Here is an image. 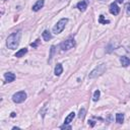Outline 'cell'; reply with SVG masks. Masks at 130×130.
Segmentation results:
<instances>
[{"label": "cell", "mask_w": 130, "mask_h": 130, "mask_svg": "<svg viewBox=\"0 0 130 130\" xmlns=\"http://www.w3.org/2000/svg\"><path fill=\"white\" fill-rule=\"evenodd\" d=\"M54 49H55V47H54V46H52V47H51V55H50V59H49V61H51V58H52V56H53Z\"/></svg>", "instance_id": "obj_20"}, {"label": "cell", "mask_w": 130, "mask_h": 130, "mask_svg": "<svg viewBox=\"0 0 130 130\" xmlns=\"http://www.w3.org/2000/svg\"><path fill=\"white\" fill-rule=\"evenodd\" d=\"M74 46H75L74 39L69 38V39H67L66 41H64L63 43L61 44V49H62V51H68V50L72 49Z\"/></svg>", "instance_id": "obj_5"}, {"label": "cell", "mask_w": 130, "mask_h": 130, "mask_svg": "<svg viewBox=\"0 0 130 130\" xmlns=\"http://www.w3.org/2000/svg\"><path fill=\"white\" fill-rule=\"evenodd\" d=\"M88 125H90L92 127H94V126H95V121H93V120H88Z\"/></svg>", "instance_id": "obj_23"}, {"label": "cell", "mask_w": 130, "mask_h": 130, "mask_svg": "<svg viewBox=\"0 0 130 130\" xmlns=\"http://www.w3.org/2000/svg\"><path fill=\"white\" fill-rule=\"evenodd\" d=\"M100 95H101V92L99 89H97L95 92L94 93V97H93V100L95 101V102H97V101H99V99H100Z\"/></svg>", "instance_id": "obj_16"}, {"label": "cell", "mask_w": 130, "mask_h": 130, "mask_svg": "<svg viewBox=\"0 0 130 130\" xmlns=\"http://www.w3.org/2000/svg\"><path fill=\"white\" fill-rule=\"evenodd\" d=\"M99 1H102V2H106V1H108V0H99Z\"/></svg>", "instance_id": "obj_26"}, {"label": "cell", "mask_w": 130, "mask_h": 130, "mask_svg": "<svg viewBox=\"0 0 130 130\" xmlns=\"http://www.w3.org/2000/svg\"><path fill=\"white\" fill-rule=\"evenodd\" d=\"M124 121V114H122V113H118V114H116V122L117 123H123Z\"/></svg>", "instance_id": "obj_15"}, {"label": "cell", "mask_w": 130, "mask_h": 130, "mask_svg": "<svg viewBox=\"0 0 130 130\" xmlns=\"http://www.w3.org/2000/svg\"><path fill=\"white\" fill-rule=\"evenodd\" d=\"M26 99V93L21 90V92H17L12 95V101L16 104H20L22 103Z\"/></svg>", "instance_id": "obj_4"}, {"label": "cell", "mask_w": 130, "mask_h": 130, "mask_svg": "<svg viewBox=\"0 0 130 130\" xmlns=\"http://www.w3.org/2000/svg\"><path fill=\"white\" fill-rule=\"evenodd\" d=\"M55 75L56 76H59V75H61V73L63 72V67H62V65L61 64H57L56 65V67H55Z\"/></svg>", "instance_id": "obj_12"}, {"label": "cell", "mask_w": 130, "mask_h": 130, "mask_svg": "<svg viewBox=\"0 0 130 130\" xmlns=\"http://www.w3.org/2000/svg\"><path fill=\"white\" fill-rule=\"evenodd\" d=\"M44 4H45V1H44V0H38V1L35 3V5L33 6V10H34V11H39L41 8H43Z\"/></svg>", "instance_id": "obj_7"}, {"label": "cell", "mask_w": 130, "mask_h": 130, "mask_svg": "<svg viewBox=\"0 0 130 130\" xmlns=\"http://www.w3.org/2000/svg\"><path fill=\"white\" fill-rule=\"evenodd\" d=\"M106 70V65L105 64H101V65H98V67H95V68L89 73L88 77L89 78H95L100 75H102L103 73L105 72Z\"/></svg>", "instance_id": "obj_3"}, {"label": "cell", "mask_w": 130, "mask_h": 130, "mask_svg": "<svg viewBox=\"0 0 130 130\" xmlns=\"http://www.w3.org/2000/svg\"><path fill=\"white\" fill-rule=\"evenodd\" d=\"M99 22H100V24H102V25H106V24H109L110 20L105 19V18H104V15H100V17H99Z\"/></svg>", "instance_id": "obj_17"}, {"label": "cell", "mask_w": 130, "mask_h": 130, "mask_svg": "<svg viewBox=\"0 0 130 130\" xmlns=\"http://www.w3.org/2000/svg\"><path fill=\"white\" fill-rule=\"evenodd\" d=\"M3 1H6V0H3Z\"/></svg>", "instance_id": "obj_27"}, {"label": "cell", "mask_w": 130, "mask_h": 130, "mask_svg": "<svg viewBox=\"0 0 130 130\" xmlns=\"http://www.w3.org/2000/svg\"><path fill=\"white\" fill-rule=\"evenodd\" d=\"M74 117H75V113L74 112H71L70 114L67 116L66 118H65V121H64V123H66V124H70L71 122H72V120L74 119Z\"/></svg>", "instance_id": "obj_11"}, {"label": "cell", "mask_w": 130, "mask_h": 130, "mask_svg": "<svg viewBox=\"0 0 130 130\" xmlns=\"http://www.w3.org/2000/svg\"><path fill=\"white\" fill-rule=\"evenodd\" d=\"M20 32L17 31V32H14L12 33L11 35L8 36L7 40H6V46L8 49L10 50H14L18 47L19 45V41H20Z\"/></svg>", "instance_id": "obj_1"}, {"label": "cell", "mask_w": 130, "mask_h": 130, "mask_svg": "<svg viewBox=\"0 0 130 130\" xmlns=\"http://www.w3.org/2000/svg\"><path fill=\"white\" fill-rule=\"evenodd\" d=\"M38 43H39V40H37L35 43H32V44H31V46L34 47V48H36V47H37V45H38Z\"/></svg>", "instance_id": "obj_22"}, {"label": "cell", "mask_w": 130, "mask_h": 130, "mask_svg": "<svg viewBox=\"0 0 130 130\" xmlns=\"http://www.w3.org/2000/svg\"><path fill=\"white\" fill-rule=\"evenodd\" d=\"M120 62H121L122 66H124V67H127L128 65H130V59L128 57H126V56H122L120 58Z\"/></svg>", "instance_id": "obj_9"}, {"label": "cell", "mask_w": 130, "mask_h": 130, "mask_svg": "<svg viewBox=\"0 0 130 130\" xmlns=\"http://www.w3.org/2000/svg\"><path fill=\"white\" fill-rule=\"evenodd\" d=\"M26 53H27V49H26V48L20 49L19 51H17V52L15 53V57H17V58H20V57H22V56H25Z\"/></svg>", "instance_id": "obj_13"}, {"label": "cell", "mask_w": 130, "mask_h": 130, "mask_svg": "<svg viewBox=\"0 0 130 130\" xmlns=\"http://www.w3.org/2000/svg\"><path fill=\"white\" fill-rule=\"evenodd\" d=\"M123 1H124V0H117V2H118V3H122Z\"/></svg>", "instance_id": "obj_25"}, {"label": "cell", "mask_w": 130, "mask_h": 130, "mask_svg": "<svg viewBox=\"0 0 130 130\" xmlns=\"http://www.w3.org/2000/svg\"><path fill=\"white\" fill-rule=\"evenodd\" d=\"M4 78H5V81L6 82H12L15 79V75L11 72H7L4 74Z\"/></svg>", "instance_id": "obj_8"}, {"label": "cell", "mask_w": 130, "mask_h": 130, "mask_svg": "<svg viewBox=\"0 0 130 130\" xmlns=\"http://www.w3.org/2000/svg\"><path fill=\"white\" fill-rule=\"evenodd\" d=\"M76 6H77V8L79 9L80 11H84V10L87 8V3L86 1H80V2L77 3Z\"/></svg>", "instance_id": "obj_10"}, {"label": "cell", "mask_w": 130, "mask_h": 130, "mask_svg": "<svg viewBox=\"0 0 130 130\" xmlns=\"http://www.w3.org/2000/svg\"><path fill=\"white\" fill-rule=\"evenodd\" d=\"M10 116H11V117H15V116H16V114H15L14 112H12V113H11V115H10Z\"/></svg>", "instance_id": "obj_24"}, {"label": "cell", "mask_w": 130, "mask_h": 130, "mask_svg": "<svg viewBox=\"0 0 130 130\" xmlns=\"http://www.w3.org/2000/svg\"><path fill=\"white\" fill-rule=\"evenodd\" d=\"M68 22V18H61L57 24H56L53 27V33L55 34V35H58V34H60L62 31L64 30V27L66 26V24Z\"/></svg>", "instance_id": "obj_2"}, {"label": "cell", "mask_w": 130, "mask_h": 130, "mask_svg": "<svg viewBox=\"0 0 130 130\" xmlns=\"http://www.w3.org/2000/svg\"><path fill=\"white\" fill-rule=\"evenodd\" d=\"M42 36H43V39L45 41H49L52 39V35H51V33L48 32V31H44L43 34H42Z\"/></svg>", "instance_id": "obj_14"}, {"label": "cell", "mask_w": 130, "mask_h": 130, "mask_svg": "<svg viewBox=\"0 0 130 130\" xmlns=\"http://www.w3.org/2000/svg\"><path fill=\"white\" fill-rule=\"evenodd\" d=\"M126 10H127V13L130 15V3L126 4Z\"/></svg>", "instance_id": "obj_21"}, {"label": "cell", "mask_w": 130, "mask_h": 130, "mask_svg": "<svg viewBox=\"0 0 130 130\" xmlns=\"http://www.w3.org/2000/svg\"><path fill=\"white\" fill-rule=\"evenodd\" d=\"M109 10H110V12H111L113 15H118V14H119V12H120V8H119V6L117 5V3H112V4L110 5Z\"/></svg>", "instance_id": "obj_6"}, {"label": "cell", "mask_w": 130, "mask_h": 130, "mask_svg": "<svg viewBox=\"0 0 130 130\" xmlns=\"http://www.w3.org/2000/svg\"><path fill=\"white\" fill-rule=\"evenodd\" d=\"M84 116H86V110H84V109H80L79 114H78V118L82 120L83 118H84Z\"/></svg>", "instance_id": "obj_18"}, {"label": "cell", "mask_w": 130, "mask_h": 130, "mask_svg": "<svg viewBox=\"0 0 130 130\" xmlns=\"http://www.w3.org/2000/svg\"><path fill=\"white\" fill-rule=\"evenodd\" d=\"M60 128H61V129H69V130H70V129H71L72 127H71L70 125H68V124H66V123H64V125H62V126H61Z\"/></svg>", "instance_id": "obj_19"}]
</instances>
